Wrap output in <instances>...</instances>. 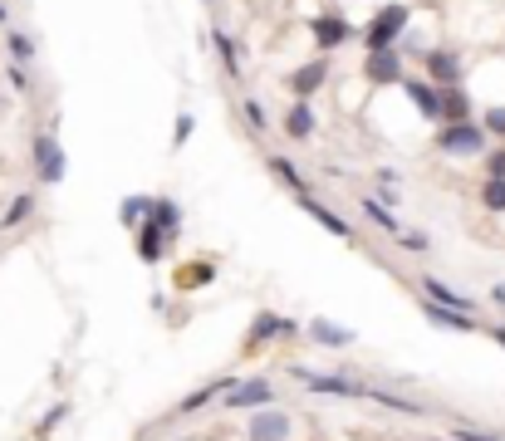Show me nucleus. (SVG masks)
<instances>
[{
    "instance_id": "obj_13",
    "label": "nucleus",
    "mask_w": 505,
    "mask_h": 441,
    "mask_svg": "<svg viewBox=\"0 0 505 441\" xmlns=\"http://www.w3.org/2000/svg\"><path fill=\"white\" fill-rule=\"evenodd\" d=\"M427 79L437 89H456L462 84V59H456L452 50H431L427 54Z\"/></svg>"
},
{
    "instance_id": "obj_17",
    "label": "nucleus",
    "mask_w": 505,
    "mask_h": 441,
    "mask_svg": "<svg viewBox=\"0 0 505 441\" xmlns=\"http://www.w3.org/2000/svg\"><path fill=\"white\" fill-rule=\"evenodd\" d=\"M315 128H319L315 108H309V104H299V98H295V108L284 113V133L295 137V143H309V137H315Z\"/></svg>"
},
{
    "instance_id": "obj_21",
    "label": "nucleus",
    "mask_w": 505,
    "mask_h": 441,
    "mask_svg": "<svg viewBox=\"0 0 505 441\" xmlns=\"http://www.w3.org/2000/svg\"><path fill=\"white\" fill-rule=\"evenodd\" d=\"M270 172H275V177H280L290 191H295V197H305V191H309V187H305V177H299V167H295L290 158H270Z\"/></svg>"
},
{
    "instance_id": "obj_8",
    "label": "nucleus",
    "mask_w": 505,
    "mask_h": 441,
    "mask_svg": "<svg viewBox=\"0 0 505 441\" xmlns=\"http://www.w3.org/2000/svg\"><path fill=\"white\" fill-rule=\"evenodd\" d=\"M363 79L369 84H402V54L398 50H378V54H363Z\"/></svg>"
},
{
    "instance_id": "obj_12",
    "label": "nucleus",
    "mask_w": 505,
    "mask_h": 441,
    "mask_svg": "<svg viewBox=\"0 0 505 441\" xmlns=\"http://www.w3.org/2000/svg\"><path fill=\"white\" fill-rule=\"evenodd\" d=\"M402 94L422 108V118H437V123H442V89L431 84V79H402Z\"/></svg>"
},
{
    "instance_id": "obj_1",
    "label": "nucleus",
    "mask_w": 505,
    "mask_h": 441,
    "mask_svg": "<svg viewBox=\"0 0 505 441\" xmlns=\"http://www.w3.org/2000/svg\"><path fill=\"white\" fill-rule=\"evenodd\" d=\"M486 143H491L486 123H442V133H437V147L452 158H486L491 152Z\"/></svg>"
},
{
    "instance_id": "obj_2",
    "label": "nucleus",
    "mask_w": 505,
    "mask_h": 441,
    "mask_svg": "<svg viewBox=\"0 0 505 441\" xmlns=\"http://www.w3.org/2000/svg\"><path fill=\"white\" fill-rule=\"evenodd\" d=\"M408 20H412L408 5H383L378 20H373L369 30H363V50H369V54H378V50H398V40H402V30H408Z\"/></svg>"
},
{
    "instance_id": "obj_18",
    "label": "nucleus",
    "mask_w": 505,
    "mask_h": 441,
    "mask_svg": "<svg viewBox=\"0 0 505 441\" xmlns=\"http://www.w3.org/2000/svg\"><path fill=\"white\" fill-rule=\"evenodd\" d=\"M442 123H471V98L456 89H442Z\"/></svg>"
},
{
    "instance_id": "obj_19",
    "label": "nucleus",
    "mask_w": 505,
    "mask_h": 441,
    "mask_svg": "<svg viewBox=\"0 0 505 441\" xmlns=\"http://www.w3.org/2000/svg\"><path fill=\"white\" fill-rule=\"evenodd\" d=\"M162 241H167V231L162 226H143V236H137V255H143V265H158L162 260Z\"/></svg>"
},
{
    "instance_id": "obj_22",
    "label": "nucleus",
    "mask_w": 505,
    "mask_h": 441,
    "mask_svg": "<svg viewBox=\"0 0 505 441\" xmlns=\"http://www.w3.org/2000/svg\"><path fill=\"white\" fill-rule=\"evenodd\" d=\"M5 54H11V64H30L35 59V40L20 30H5Z\"/></svg>"
},
{
    "instance_id": "obj_11",
    "label": "nucleus",
    "mask_w": 505,
    "mask_h": 441,
    "mask_svg": "<svg viewBox=\"0 0 505 441\" xmlns=\"http://www.w3.org/2000/svg\"><path fill=\"white\" fill-rule=\"evenodd\" d=\"M309 30H315V40H319V50H338V44L348 40V35H354V25L344 20V15H334V11H324V15H315V20H309Z\"/></svg>"
},
{
    "instance_id": "obj_33",
    "label": "nucleus",
    "mask_w": 505,
    "mask_h": 441,
    "mask_svg": "<svg viewBox=\"0 0 505 441\" xmlns=\"http://www.w3.org/2000/svg\"><path fill=\"white\" fill-rule=\"evenodd\" d=\"M5 79H11L15 94H25V89H30V79H25V64H5Z\"/></svg>"
},
{
    "instance_id": "obj_38",
    "label": "nucleus",
    "mask_w": 505,
    "mask_h": 441,
    "mask_svg": "<svg viewBox=\"0 0 505 441\" xmlns=\"http://www.w3.org/2000/svg\"><path fill=\"white\" fill-rule=\"evenodd\" d=\"M491 299H495V305L505 309V284H495V290H491Z\"/></svg>"
},
{
    "instance_id": "obj_24",
    "label": "nucleus",
    "mask_w": 505,
    "mask_h": 441,
    "mask_svg": "<svg viewBox=\"0 0 505 441\" xmlns=\"http://www.w3.org/2000/svg\"><path fill=\"white\" fill-rule=\"evenodd\" d=\"M363 216H369V220H373V226H383V231H392V236H398V231H402V220H398V216H392V211H388V206H383V201H363Z\"/></svg>"
},
{
    "instance_id": "obj_28",
    "label": "nucleus",
    "mask_w": 505,
    "mask_h": 441,
    "mask_svg": "<svg viewBox=\"0 0 505 441\" xmlns=\"http://www.w3.org/2000/svg\"><path fill=\"white\" fill-rule=\"evenodd\" d=\"M373 398L383 402V407H392V412H408V417H422L427 407H417V402H408V398H392V392H383V388H373Z\"/></svg>"
},
{
    "instance_id": "obj_34",
    "label": "nucleus",
    "mask_w": 505,
    "mask_h": 441,
    "mask_svg": "<svg viewBox=\"0 0 505 441\" xmlns=\"http://www.w3.org/2000/svg\"><path fill=\"white\" fill-rule=\"evenodd\" d=\"M245 118H251L255 133H265V113H260V104H255V98H245Z\"/></svg>"
},
{
    "instance_id": "obj_30",
    "label": "nucleus",
    "mask_w": 505,
    "mask_h": 441,
    "mask_svg": "<svg viewBox=\"0 0 505 441\" xmlns=\"http://www.w3.org/2000/svg\"><path fill=\"white\" fill-rule=\"evenodd\" d=\"M486 177L505 182V147H495V152H486Z\"/></svg>"
},
{
    "instance_id": "obj_26",
    "label": "nucleus",
    "mask_w": 505,
    "mask_h": 441,
    "mask_svg": "<svg viewBox=\"0 0 505 441\" xmlns=\"http://www.w3.org/2000/svg\"><path fill=\"white\" fill-rule=\"evenodd\" d=\"M148 211H152V197H128L123 206H118V220H123V226H137Z\"/></svg>"
},
{
    "instance_id": "obj_4",
    "label": "nucleus",
    "mask_w": 505,
    "mask_h": 441,
    "mask_svg": "<svg viewBox=\"0 0 505 441\" xmlns=\"http://www.w3.org/2000/svg\"><path fill=\"white\" fill-rule=\"evenodd\" d=\"M64 172H69V162H64V147L54 133H35V177L50 182V187H59Z\"/></svg>"
},
{
    "instance_id": "obj_9",
    "label": "nucleus",
    "mask_w": 505,
    "mask_h": 441,
    "mask_svg": "<svg viewBox=\"0 0 505 441\" xmlns=\"http://www.w3.org/2000/svg\"><path fill=\"white\" fill-rule=\"evenodd\" d=\"M417 294H422V299H431V305H442V309H462V314H476L471 299H466L462 290H452V284H442L437 275H422V280H417Z\"/></svg>"
},
{
    "instance_id": "obj_5",
    "label": "nucleus",
    "mask_w": 505,
    "mask_h": 441,
    "mask_svg": "<svg viewBox=\"0 0 505 441\" xmlns=\"http://www.w3.org/2000/svg\"><path fill=\"white\" fill-rule=\"evenodd\" d=\"M270 402H275L270 378H236L231 388H226L221 407L226 412H245V407H270Z\"/></svg>"
},
{
    "instance_id": "obj_35",
    "label": "nucleus",
    "mask_w": 505,
    "mask_h": 441,
    "mask_svg": "<svg viewBox=\"0 0 505 441\" xmlns=\"http://www.w3.org/2000/svg\"><path fill=\"white\" fill-rule=\"evenodd\" d=\"M187 137H191V113H182V118H177V133H172V143L182 147V143H187Z\"/></svg>"
},
{
    "instance_id": "obj_39",
    "label": "nucleus",
    "mask_w": 505,
    "mask_h": 441,
    "mask_svg": "<svg viewBox=\"0 0 505 441\" xmlns=\"http://www.w3.org/2000/svg\"><path fill=\"white\" fill-rule=\"evenodd\" d=\"M5 20H11V11H5V5H0V25H5Z\"/></svg>"
},
{
    "instance_id": "obj_27",
    "label": "nucleus",
    "mask_w": 505,
    "mask_h": 441,
    "mask_svg": "<svg viewBox=\"0 0 505 441\" xmlns=\"http://www.w3.org/2000/svg\"><path fill=\"white\" fill-rule=\"evenodd\" d=\"M481 206H486V211H505V182L486 177V187H481Z\"/></svg>"
},
{
    "instance_id": "obj_6",
    "label": "nucleus",
    "mask_w": 505,
    "mask_h": 441,
    "mask_svg": "<svg viewBox=\"0 0 505 441\" xmlns=\"http://www.w3.org/2000/svg\"><path fill=\"white\" fill-rule=\"evenodd\" d=\"M245 437H251V441H290V412L255 407L251 422H245Z\"/></svg>"
},
{
    "instance_id": "obj_31",
    "label": "nucleus",
    "mask_w": 505,
    "mask_h": 441,
    "mask_svg": "<svg viewBox=\"0 0 505 441\" xmlns=\"http://www.w3.org/2000/svg\"><path fill=\"white\" fill-rule=\"evenodd\" d=\"M452 441H505V437H495V431H481V427H456Z\"/></svg>"
},
{
    "instance_id": "obj_37",
    "label": "nucleus",
    "mask_w": 505,
    "mask_h": 441,
    "mask_svg": "<svg viewBox=\"0 0 505 441\" xmlns=\"http://www.w3.org/2000/svg\"><path fill=\"white\" fill-rule=\"evenodd\" d=\"M481 334H491V338H495V344H501V348H505V324H486V329H481Z\"/></svg>"
},
{
    "instance_id": "obj_10",
    "label": "nucleus",
    "mask_w": 505,
    "mask_h": 441,
    "mask_svg": "<svg viewBox=\"0 0 505 441\" xmlns=\"http://www.w3.org/2000/svg\"><path fill=\"white\" fill-rule=\"evenodd\" d=\"M422 314H427V324L447 329V334H481L486 324H476V314H462V309H442L431 305V299H422Z\"/></svg>"
},
{
    "instance_id": "obj_3",
    "label": "nucleus",
    "mask_w": 505,
    "mask_h": 441,
    "mask_svg": "<svg viewBox=\"0 0 505 441\" xmlns=\"http://www.w3.org/2000/svg\"><path fill=\"white\" fill-rule=\"evenodd\" d=\"M290 373H295V378L305 383L309 392H329V398H373V388H369V383L338 378V373H315V368H305V363H295Z\"/></svg>"
},
{
    "instance_id": "obj_32",
    "label": "nucleus",
    "mask_w": 505,
    "mask_h": 441,
    "mask_svg": "<svg viewBox=\"0 0 505 441\" xmlns=\"http://www.w3.org/2000/svg\"><path fill=\"white\" fill-rule=\"evenodd\" d=\"M481 123H486V133L505 137V108H501V104H495V108H486V118H481Z\"/></svg>"
},
{
    "instance_id": "obj_16",
    "label": "nucleus",
    "mask_w": 505,
    "mask_h": 441,
    "mask_svg": "<svg viewBox=\"0 0 505 441\" xmlns=\"http://www.w3.org/2000/svg\"><path fill=\"white\" fill-rule=\"evenodd\" d=\"M309 338H315L319 348H354V344H358L354 329L334 324V319H315V324H309Z\"/></svg>"
},
{
    "instance_id": "obj_36",
    "label": "nucleus",
    "mask_w": 505,
    "mask_h": 441,
    "mask_svg": "<svg viewBox=\"0 0 505 441\" xmlns=\"http://www.w3.org/2000/svg\"><path fill=\"white\" fill-rule=\"evenodd\" d=\"M59 422H64V407L44 412V417H40V431H54V427H59Z\"/></svg>"
},
{
    "instance_id": "obj_7",
    "label": "nucleus",
    "mask_w": 505,
    "mask_h": 441,
    "mask_svg": "<svg viewBox=\"0 0 505 441\" xmlns=\"http://www.w3.org/2000/svg\"><path fill=\"white\" fill-rule=\"evenodd\" d=\"M324 79H329V59H324V54H315L309 64H299V69L290 74V94H295L299 104H309V98L324 89Z\"/></svg>"
},
{
    "instance_id": "obj_25",
    "label": "nucleus",
    "mask_w": 505,
    "mask_h": 441,
    "mask_svg": "<svg viewBox=\"0 0 505 441\" xmlns=\"http://www.w3.org/2000/svg\"><path fill=\"white\" fill-rule=\"evenodd\" d=\"M30 211H35V197H30V191H20V197L11 201V211L0 216V226L11 231V226H20V220H30Z\"/></svg>"
},
{
    "instance_id": "obj_14",
    "label": "nucleus",
    "mask_w": 505,
    "mask_h": 441,
    "mask_svg": "<svg viewBox=\"0 0 505 441\" xmlns=\"http://www.w3.org/2000/svg\"><path fill=\"white\" fill-rule=\"evenodd\" d=\"M299 206H305L309 216H315L319 226H324V231H329V236H338V241H354V226H348V220L338 216V211H329L324 201H315V197H309V191H305V197H299Z\"/></svg>"
},
{
    "instance_id": "obj_15",
    "label": "nucleus",
    "mask_w": 505,
    "mask_h": 441,
    "mask_svg": "<svg viewBox=\"0 0 505 441\" xmlns=\"http://www.w3.org/2000/svg\"><path fill=\"white\" fill-rule=\"evenodd\" d=\"M295 334H299V324H295V319H280V314H270V309H265V314H255L251 348H255V344H265V338H295Z\"/></svg>"
},
{
    "instance_id": "obj_20",
    "label": "nucleus",
    "mask_w": 505,
    "mask_h": 441,
    "mask_svg": "<svg viewBox=\"0 0 505 441\" xmlns=\"http://www.w3.org/2000/svg\"><path fill=\"white\" fill-rule=\"evenodd\" d=\"M152 226H162L167 236H177V226H182V206H177L172 197L152 201Z\"/></svg>"
},
{
    "instance_id": "obj_29",
    "label": "nucleus",
    "mask_w": 505,
    "mask_h": 441,
    "mask_svg": "<svg viewBox=\"0 0 505 441\" xmlns=\"http://www.w3.org/2000/svg\"><path fill=\"white\" fill-rule=\"evenodd\" d=\"M398 245H402V251H412V255H427V236H422V231H398Z\"/></svg>"
},
{
    "instance_id": "obj_23",
    "label": "nucleus",
    "mask_w": 505,
    "mask_h": 441,
    "mask_svg": "<svg viewBox=\"0 0 505 441\" xmlns=\"http://www.w3.org/2000/svg\"><path fill=\"white\" fill-rule=\"evenodd\" d=\"M211 40H216V54H221L226 74H231V79H236V74H241V54H236V40H231V35H226V30H216V35H211Z\"/></svg>"
}]
</instances>
